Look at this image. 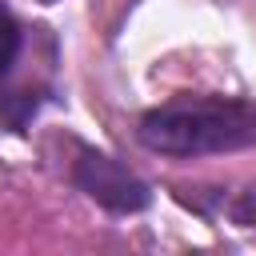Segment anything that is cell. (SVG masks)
<instances>
[{"label":"cell","mask_w":256,"mask_h":256,"mask_svg":"<svg viewBox=\"0 0 256 256\" xmlns=\"http://www.w3.org/2000/svg\"><path fill=\"white\" fill-rule=\"evenodd\" d=\"M20 44H24V32H20V24H16L12 8L0 0V76H8V72H12L16 56H20Z\"/></svg>","instance_id":"obj_4"},{"label":"cell","mask_w":256,"mask_h":256,"mask_svg":"<svg viewBox=\"0 0 256 256\" xmlns=\"http://www.w3.org/2000/svg\"><path fill=\"white\" fill-rule=\"evenodd\" d=\"M72 184H76L84 196H92L100 208L116 212V216L144 212V208L152 204L148 184H144L132 168H124L116 156H108V152L80 148L76 160H72Z\"/></svg>","instance_id":"obj_2"},{"label":"cell","mask_w":256,"mask_h":256,"mask_svg":"<svg viewBox=\"0 0 256 256\" xmlns=\"http://www.w3.org/2000/svg\"><path fill=\"white\" fill-rule=\"evenodd\" d=\"M136 136L160 156H216L256 148V104L236 96H176L144 112Z\"/></svg>","instance_id":"obj_1"},{"label":"cell","mask_w":256,"mask_h":256,"mask_svg":"<svg viewBox=\"0 0 256 256\" xmlns=\"http://www.w3.org/2000/svg\"><path fill=\"white\" fill-rule=\"evenodd\" d=\"M40 4H56V0H40Z\"/></svg>","instance_id":"obj_5"},{"label":"cell","mask_w":256,"mask_h":256,"mask_svg":"<svg viewBox=\"0 0 256 256\" xmlns=\"http://www.w3.org/2000/svg\"><path fill=\"white\" fill-rule=\"evenodd\" d=\"M44 100H48V88H28V84H20V88H0V120L20 132V128L40 112Z\"/></svg>","instance_id":"obj_3"}]
</instances>
